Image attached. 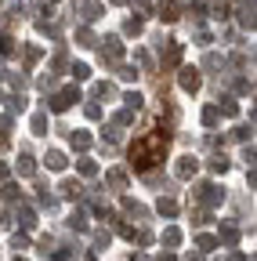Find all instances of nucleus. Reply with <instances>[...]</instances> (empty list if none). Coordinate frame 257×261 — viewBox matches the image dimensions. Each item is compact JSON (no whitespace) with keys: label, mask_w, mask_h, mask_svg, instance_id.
I'll return each mask as SVG.
<instances>
[{"label":"nucleus","mask_w":257,"mask_h":261,"mask_svg":"<svg viewBox=\"0 0 257 261\" xmlns=\"http://www.w3.org/2000/svg\"><path fill=\"white\" fill-rule=\"evenodd\" d=\"M163 240H167V243H170V247H174V243H178V240H181V232H178V228H167V236H163Z\"/></svg>","instance_id":"nucleus-1"},{"label":"nucleus","mask_w":257,"mask_h":261,"mask_svg":"<svg viewBox=\"0 0 257 261\" xmlns=\"http://www.w3.org/2000/svg\"><path fill=\"white\" fill-rule=\"evenodd\" d=\"M15 261H18V257H15Z\"/></svg>","instance_id":"nucleus-2"}]
</instances>
